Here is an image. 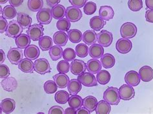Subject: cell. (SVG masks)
<instances>
[{
    "mask_svg": "<svg viewBox=\"0 0 153 114\" xmlns=\"http://www.w3.org/2000/svg\"><path fill=\"white\" fill-rule=\"evenodd\" d=\"M103 99L111 105H118L121 99L119 90L116 87H108L103 93Z\"/></svg>",
    "mask_w": 153,
    "mask_h": 114,
    "instance_id": "cell-1",
    "label": "cell"
},
{
    "mask_svg": "<svg viewBox=\"0 0 153 114\" xmlns=\"http://www.w3.org/2000/svg\"><path fill=\"white\" fill-rule=\"evenodd\" d=\"M136 26L131 22L123 23L120 28V34L122 38L126 39H132L134 38L137 34Z\"/></svg>",
    "mask_w": 153,
    "mask_h": 114,
    "instance_id": "cell-2",
    "label": "cell"
},
{
    "mask_svg": "<svg viewBox=\"0 0 153 114\" xmlns=\"http://www.w3.org/2000/svg\"><path fill=\"white\" fill-rule=\"evenodd\" d=\"M34 68L35 72L41 75L48 74L51 71L50 63L45 58L36 59L34 63Z\"/></svg>",
    "mask_w": 153,
    "mask_h": 114,
    "instance_id": "cell-3",
    "label": "cell"
},
{
    "mask_svg": "<svg viewBox=\"0 0 153 114\" xmlns=\"http://www.w3.org/2000/svg\"><path fill=\"white\" fill-rule=\"evenodd\" d=\"M44 28L42 24H34L31 25L27 31V34L29 36L30 38L36 41H39L43 36Z\"/></svg>",
    "mask_w": 153,
    "mask_h": 114,
    "instance_id": "cell-4",
    "label": "cell"
},
{
    "mask_svg": "<svg viewBox=\"0 0 153 114\" xmlns=\"http://www.w3.org/2000/svg\"><path fill=\"white\" fill-rule=\"evenodd\" d=\"M23 30V28L18 23L17 20L16 21L13 20L9 23L5 33L6 35L10 38H16L18 36L22 34Z\"/></svg>",
    "mask_w": 153,
    "mask_h": 114,
    "instance_id": "cell-5",
    "label": "cell"
},
{
    "mask_svg": "<svg viewBox=\"0 0 153 114\" xmlns=\"http://www.w3.org/2000/svg\"><path fill=\"white\" fill-rule=\"evenodd\" d=\"M78 79L83 85L87 87H93L98 85V81L93 74L91 72H84L78 76Z\"/></svg>",
    "mask_w": 153,
    "mask_h": 114,
    "instance_id": "cell-6",
    "label": "cell"
},
{
    "mask_svg": "<svg viewBox=\"0 0 153 114\" xmlns=\"http://www.w3.org/2000/svg\"><path fill=\"white\" fill-rule=\"evenodd\" d=\"M23 53L19 48H11L7 53V58L11 64L17 65L23 59Z\"/></svg>",
    "mask_w": 153,
    "mask_h": 114,
    "instance_id": "cell-7",
    "label": "cell"
},
{
    "mask_svg": "<svg viewBox=\"0 0 153 114\" xmlns=\"http://www.w3.org/2000/svg\"><path fill=\"white\" fill-rule=\"evenodd\" d=\"M132 48V43L128 39L120 38L116 43V48L117 51L122 54L130 52Z\"/></svg>",
    "mask_w": 153,
    "mask_h": 114,
    "instance_id": "cell-8",
    "label": "cell"
},
{
    "mask_svg": "<svg viewBox=\"0 0 153 114\" xmlns=\"http://www.w3.org/2000/svg\"><path fill=\"white\" fill-rule=\"evenodd\" d=\"M65 17L71 22H77L82 18V13L79 8L74 6L68 7L67 8Z\"/></svg>",
    "mask_w": 153,
    "mask_h": 114,
    "instance_id": "cell-9",
    "label": "cell"
},
{
    "mask_svg": "<svg viewBox=\"0 0 153 114\" xmlns=\"http://www.w3.org/2000/svg\"><path fill=\"white\" fill-rule=\"evenodd\" d=\"M112 41H113V35L109 31L103 30L98 34V44L103 47H110Z\"/></svg>",
    "mask_w": 153,
    "mask_h": 114,
    "instance_id": "cell-10",
    "label": "cell"
},
{
    "mask_svg": "<svg viewBox=\"0 0 153 114\" xmlns=\"http://www.w3.org/2000/svg\"><path fill=\"white\" fill-rule=\"evenodd\" d=\"M87 64L82 60L74 59L71 64V72L75 76H79L85 72Z\"/></svg>",
    "mask_w": 153,
    "mask_h": 114,
    "instance_id": "cell-11",
    "label": "cell"
},
{
    "mask_svg": "<svg viewBox=\"0 0 153 114\" xmlns=\"http://www.w3.org/2000/svg\"><path fill=\"white\" fill-rule=\"evenodd\" d=\"M120 98L124 101H129L135 96L134 89L128 84H123L119 88Z\"/></svg>",
    "mask_w": 153,
    "mask_h": 114,
    "instance_id": "cell-12",
    "label": "cell"
},
{
    "mask_svg": "<svg viewBox=\"0 0 153 114\" xmlns=\"http://www.w3.org/2000/svg\"><path fill=\"white\" fill-rule=\"evenodd\" d=\"M36 18L39 23L42 25H48L51 22L52 19L51 10L46 8L41 9L38 12Z\"/></svg>",
    "mask_w": 153,
    "mask_h": 114,
    "instance_id": "cell-13",
    "label": "cell"
},
{
    "mask_svg": "<svg viewBox=\"0 0 153 114\" xmlns=\"http://www.w3.org/2000/svg\"><path fill=\"white\" fill-rule=\"evenodd\" d=\"M140 77L137 72L131 70L128 72L125 76V81L126 83L132 87H136L140 83Z\"/></svg>",
    "mask_w": 153,
    "mask_h": 114,
    "instance_id": "cell-14",
    "label": "cell"
},
{
    "mask_svg": "<svg viewBox=\"0 0 153 114\" xmlns=\"http://www.w3.org/2000/svg\"><path fill=\"white\" fill-rule=\"evenodd\" d=\"M1 84L4 90L7 92H13L18 87L17 81L13 77H8L3 79L1 81Z\"/></svg>",
    "mask_w": 153,
    "mask_h": 114,
    "instance_id": "cell-15",
    "label": "cell"
},
{
    "mask_svg": "<svg viewBox=\"0 0 153 114\" xmlns=\"http://www.w3.org/2000/svg\"><path fill=\"white\" fill-rule=\"evenodd\" d=\"M139 75L143 82L148 83L153 79V69L149 66H143L140 69Z\"/></svg>",
    "mask_w": 153,
    "mask_h": 114,
    "instance_id": "cell-16",
    "label": "cell"
},
{
    "mask_svg": "<svg viewBox=\"0 0 153 114\" xmlns=\"http://www.w3.org/2000/svg\"><path fill=\"white\" fill-rule=\"evenodd\" d=\"M16 102L14 99L6 98L1 102V113H10L15 110Z\"/></svg>",
    "mask_w": 153,
    "mask_h": 114,
    "instance_id": "cell-17",
    "label": "cell"
},
{
    "mask_svg": "<svg viewBox=\"0 0 153 114\" xmlns=\"http://www.w3.org/2000/svg\"><path fill=\"white\" fill-rule=\"evenodd\" d=\"M40 55V52L39 48L34 45V44H31L29 47L25 48L24 50V56L26 58L29 59L30 60H34L37 59Z\"/></svg>",
    "mask_w": 153,
    "mask_h": 114,
    "instance_id": "cell-18",
    "label": "cell"
},
{
    "mask_svg": "<svg viewBox=\"0 0 153 114\" xmlns=\"http://www.w3.org/2000/svg\"><path fill=\"white\" fill-rule=\"evenodd\" d=\"M99 16L105 21H109L114 18V12L111 6L103 5L100 8Z\"/></svg>",
    "mask_w": 153,
    "mask_h": 114,
    "instance_id": "cell-19",
    "label": "cell"
},
{
    "mask_svg": "<svg viewBox=\"0 0 153 114\" xmlns=\"http://www.w3.org/2000/svg\"><path fill=\"white\" fill-rule=\"evenodd\" d=\"M101 61L98 59H92L88 60L87 63V70L88 72L96 74L102 70Z\"/></svg>",
    "mask_w": 153,
    "mask_h": 114,
    "instance_id": "cell-20",
    "label": "cell"
},
{
    "mask_svg": "<svg viewBox=\"0 0 153 114\" xmlns=\"http://www.w3.org/2000/svg\"><path fill=\"white\" fill-rule=\"evenodd\" d=\"M68 35L65 32L58 31L55 32L53 35L54 43L60 47H64L66 45L68 41Z\"/></svg>",
    "mask_w": 153,
    "mask_h": 114,
    "instance_id": "cell-21",
    "label": "cell"
},
{
    "mask_svg": "<svg viewBox=\"0 0 153 114\" xmlns=\"http://www.w3.org/2000/svg\"><path fill=\"white\" fill-rule=\"evenodd\" d=\"M88 53L91 58L94 59L101 58L104 54L103 47L100 44L94 43L88 49Z\"/></svg>",
    "mask_w": 153,
    "mask_h": 114,
    "instance_id": "cell-22",
    "label": "cell"
},
{
    "mask_svg": "<svg viewBox=\"0 0 153 114\" xmlns=\"http://www.w3.org/2000/svg\"><path fill=\"white\" fill-rule=\"evenodd\" d=\"M53 79L56 84H57L58 87L60 88H66L70 81L69 77L66 75V74H62V73H59V74L54 76Z\"/></svg>",
    "mask_w": 153,
    "mask_h": 114,
    "instance_id": "cell-23",
    "label": "cell"
},
{
    "mask_svg": "<svg viewBox=\"0 0 153 114\" xmlns=\"http://www.w3.org/2000/svg\"><path fill=\"white\" fill-rule=\"evenodd\" d=\"M18 68L24 73H33L34 70V63L28 58L23 59L18 64Z\"/></svg>",
    "mask_w": 153,
    "mask_h": 114,
    "instance_id": "cell-24",
    "label": "cell"
},
{
    "mask_svg": "<svg viewBox=\"0 0 153 114\" xmlns=\"http://www.w3.org/2000/svg\"><path fill=\"white\" fill-rule=\"evenodd\" d=\"M105 24V20H104L100 16H94L90 19V27L95 31L101 30Z\"/></svg>",
    "mask_w": 153,
    "mask_h": 114,
    "instance_id": "cell-25",
    "label": "cell"
},
{
    "mask_svg": "<svg viewBox=\"0 0 153 114\" xmlns=\"http://www.w3.org/2000/svg\"><path fill=\"white\" fill-rule=\"evenodd\" d=\"M83 41L87 45H92L98 41V34L93 30H87L83 34Z\"/></svg>",
    "mask_w": 153,
    "mask_h": 114,
    "instance_id": "cell-26",
    "label": "cell"
},
{
    "mask_svg": "<svg viewBox=\"0 0 153 114\" xmlns=\"http://www.w3.org/2000/svg\"><path fill=\"white\" fill-rule=\"evenodd\" d=\"M17 21L24 29H26L31 26L33 19L29 15L23 13H19L17 15Z\"/></svg>",
    "mask_w": 153,
    "mask_h": 114,
    "instance_id": "cell-27",
    "label": "cell"
},
{
    "mask_svg": "<svg viewBox=\"0 0 153 114\" xmlns=\"http://www.w3.org/2000/svg\"><path fill=\"white\" fill-rule=\"evenodd\" d=\"M98 105L97 99L94 96H87L83 99V107L86 108L88 110L91 112L96 111V107Z\"/></svg>",
    "mask_w": 153,
    "mask_h": 114,
    "instance_id": "cell-28",
    "label": "cell"
},
{
    "mask_svg": "<svg viewBox=\"0 0 153 114\" xmlns=\"http://www.w3.org/2000/svg\"><path fill=\"white\" fill-rule=\"evenodd\" d=\"M30 39H31L27 34H22L16 38V44L18 48H21V49H24V48H26L30 45L31 42Z\"/></svg>",
    "mask_w": 153,
    "mask_h": 114,
    "instance_id": "cell-29",
    "label": "cell"
},
{
    "mask_svg": "<svg viewBox=\"0 0 153 114\" xmlns=\"http://www.w3.org/2000/svg\"><path fill=\"white\" fill-rule=\"evenodd\" d=\"M82 84L79 82L78 79H73L71 80L67 86L68 92L71 95L78 94L82 88Z\"/></svg>",
    "mask_w": 153,
    "mask_h": 114,
    "instance_id": "cell-30",
    "label": "cell"
},
{
    "mask_svg": "<svg viewBox=\"0 0 153 114\" xmlns=\"http://www.w3.org/2000/svg\"><path fill=\"white\" fill-rule=\"evenodd\" d=\"M66 10L65 7L62 5H55L51 10L52 18L58 20L63 19L66 15Z\"/></svg>",
    "mask_w": 153,
    "mask_h": 114,
    "instance_id": "cell-31",
    "label": "cell"
},
{
    "mask_svg": "<svg viewBox=\"0 0 153 114\" xmlns=\"http://www.w3.org/2000/svg\"><path fill=\"white\" fill-rule=\"evenodd\" d=\"M116 60L114 57L111 54H105L101 58V63L105 68H111L114 66Z\"/></svg>",
    "mask_w": 153,
    "mask_h": 114,
    "instance_id": "cell-32",
    "label": "cell"
},
{
    "mask_svg": "<svg viewBox=\"0 0 153 114\" xmlns=\"http://www.w3.org/2000/svg\"><path fill=\"white\" fill-rule=\"evenodd\" d=\"M68 105L70 107L74 108L75 110H78L79 108L82 107L83 105V99L81 96L78 95H72L68 99Z\"/></svg>",
    "mask_w": 153,
    "mask_h": 114,
    "instance_id": "cell-33",
    "label": "cell"
},
{
    "mask_svg": "<svg viewBox=\"0 0 153 114\" xmlns=\"http://www.w3.org/2000/svg\"><path fill=\"white\" fill-rule=\"evenodd\" d=\"M111 104L105 100H102L98 103L96 109V113L97 114H108L111 112Z\"/></svg>",
    "mask_w": 153,
    "mask_h": 114,
    "instance_id": "cell-34",
    "label": "cell"
},
{
    "mask_svg": "<svg viewBox=\"0 0 153 114\" xmlns=\"http://www.w3.org/2000/svg\"><path fill=\"white\" fill-rule=\"evenodd\" d=\"M53 41L50 36H45L39 40V48L43 51H47L50 50L53 46Z\"/></svg>",
    "mask_w": 153,
    "mask_h": 114,
    "instance_id": "cell-35",
    "label": "cell"
},
{
    "mask_svg": "<svg viewBox=\"0 0 153 114\" xmlns=\"http://www.w3.org/2000/svg\"><path fill=\"white\" fill-rule=\"evenodd\" d=\"M68 37L72 43H78L82 40V32L78 29H71L68 31Z\"/></svg>",
    "mask_w": 153,
    "mask_h": 114,
    "instance_id": "cell-36",
    "label": "cell"
},
{
    "mask_svg": "<svg viewBox=\"0 0 153 114\" xmlns=\"http://www.w3.org/2000/svg\"><path fill=\"white\" fill-rule=\"evenodd\" d=\"M49 53L52 60L58 61L63 57V50L62 47L56 45L52 47V48L49 50Z\"/></svg>",
    "mask_w": 153,
    "mask_h": 114,
    "instance_id": "cell-37",
    "label": "cell"
},
{
    "mask_svg": "<svg viewBox=\"0 0 153 114\" xmlns=\"http://www.w3.org/2000/svg\"><path fill=\"white\" fill-rule=\"evenodd\" d=\"M96 79L100 84H107L111 80L110 73L105 70H101L97 74Z\"/></svg>",
    "mask_w": 153,
    "mask_h": 114,
    "instance_id": "cell-38",
    "label": "cell"
},
{
    "mask_svg": "<svg viewBox=\"0 0 153 114\" xmlns=\"http://www.w3.org/2000/svg\"><path fill=\"white\" fill-rule=\"evenodd\" d=\"M55 101L59 104H64L69 99V93L65 90H60L56 93L54 96Z\"/></svg>",
    "mask_w": 153,
    "mask_h": 114,
    "instance_id": "cell-39",
    "label": "cell"
},
{
    "mask_svg": "<svg viewBox=\"0 0 153 114\" xmlns=\"http://www.w3.org/2000/svg\"><path fill=\"white\" fill-rule=\"evenodd\" d=\"M2 16L6 19H12L17 16V11L15 7L12 5H7L3 8Z\"/></svg>",
    "mask_w": 153,
    "mask_h": 114,
    "instance_id": "cell-40",
    "label": "cell"
},
{
    "mask_svg": "<svg viewBox=\"0 0 153 114\" xmlns=\"http://www.w3.org/2000/svg\"><path fill=\"white\" fill-rule=\"evenodd\" d=\"M29 9L33 12H38L43 6V0H29L27 3Z\"/></svg>",
    "mask_w": 153,
    "mask_h": 114,
    "instance_id": "cell-41",
    "label": "cell"
},
{
    "mask_svg": "<svg viewBox=\"0 0 153 114\" xmlns=\"http://www.w3.org/2000/svg\"><path fill=\"white\" fill-rule=\"evenodd\" d=\"M76 54L79 58H85L88 54V48L85 43H79L76 47Z\"/></svg>",
    "mask_w": 153,
    "mask_h": 114,
    "instance_id": "cell-42",
    "label": "cell"
},
{
    "mask_svg": "<svg viewBox=\"0 0 153 114\" xmlns=\"http://www.w3.org/2000/svg\"><path fill=\"white\" fill-rule=\"evenodd\" d=\"M44 90L47 94H52L56 92L58 90V86L54 81H47L44 84Z\"/></svg>",
    "mask_w": 153,
    "mask_h": 114,
    "instance_id": "cell-43",
    "label": "cell"
},
{
    "mask_svg": "<svg viewBox=\"0 0 153 114\" xmlns=\"http://www.w3.org/2000/svg\"><path fill=\"white\" fill-rule=\"evenodd\" d=\"M71 21H68L67 18H63L59 19L56 23V27L59 31L67 32L69 30L71 27Z\"/></svg>",
    "mask_w": 153,
    "mask_h": 114,
    "instance_id": "cell-44",
    "label": "cell"
},
{
    "mask_svg": "<svg viewBox=\"0 0 153 114\" xmlns=\"http://www.w3.org/2000/svg\"><path fill=\"white\" fill-rule=\"evenodd\" d=\"M128 7L132 12H138L143 7L142 0H128Z\"/></svg>",
    "mask_w": 153,
    "mask_h": 114,
    "instance_id": "cell-45",
    "label": "cell"
},
{
    "mask_svg": "<svg viewBox=\"0 0 153 114\" xmlns=\"http://www.w3.org/2000/svg\"><path fill=\"white\" fill-rule=\"evenodd\" d=\"M76 51L72 48H67L63 50V58L67 61H72L76 58Z\"/></svg>",
    "mask_w": 153,
    "mask_h": 114,
    "instance_id": "cell-46",
    "label": "cell"
},
{
    "mask_svg": "<svg viewBox=\"0 0 153 114\" xmlns=\"http://www.w3.org/2000/svg\"><path fill=\"white\" fill-rule=\"evenodd\" d=\"M97 9L96 4L94 2L88 1L83 7V11L85 14L87 16H91L94 14Z\"/></svg>",
    "mask_w": 153,
    "mask_h": 114,
    "instance_id": "cell-47",
    "label": "cell"
},
{
    "mask_svg": "<svg viewBox=\"0 0 153 114\" xmlns=\"http://www.w3.org/2000/svg\"><path fill=\"white\" fill-rule=\"evenodd\" d=\"M70 64L66 60H62L57 64V70L59 73L67 74L70 70Z\"/></svg>",
    "mask_w": 153,
    "mask_h": 114,
    "instance_id": "cell-48",
    "label": "cell"
},
{
    "mask_svg": "<svg viewBox=\"0 0 153 114\" xmlns=\"http://www.w3.org/2000/svg\"><path fill=\"white\" fill-rule=\"evenodd\" d=\"M10 70L9 67L6 64H1L0 65V78L5 79L10 75Z\"/></svg>",
    "mask_w": 153,
    "mask_h": 114,
    "instance_id": "cell-49",
    "label": "cell"
},
{
    "mask_svg": "<svg viewBox=\"0 0 153 114\" xmlns=\"http://www.w3.org/2000/svg\"><path fill=\"white\" fill-rule=\"evenodd\" d=\"M49 114H64L65 111L62 107L59 106H54L52 107L49 110Z\"/></svg>",
    "mask_w": 153,
    "mask_h": 114,
    "instance_id": "cell-50",
    "label": "cell"
},
{
    "mask_svg": "<svg viewBox=\"0 0 153 114\" xmlns=\"http://www.w3.org/2000/svg\"><path fill=\"white\" fill-rule=\"evenodd\" d=\"M8 25H9V24H8L6 18H4L3 16H1V17H0V32L1 34L6 32Z\"/></svg>",
    "mask_w": 153,
    "mask_h": 114,
    "instance_id": "cell-51",
    "label": "cell"
},
{
    "mask_svg": "<svg viewBox=\"0 0 153 114\" xmlns=\"http://www.w3.org/2000/svg\"><path fill=\"white\" fill-rule=\"evenodd\" d=\"M68 1L72 6L76 7L77 8L83 7L85 5L87 0H68Z\"/></svg>",
    "mask_w": 153,
    "mask_h": 114,
    "instance_id": "cell-52",
    "label": "cell"
},
{
    "mask_svg": "<svg viewBox=\"0 0 153 114\" xmlns=\"http://www.w3.org/2000/svg\"><path fill=\"white\" fill-rule=\"evenodd\" d=\"M146 21L153 23V9H149L146 13Z\"/></svg>",
    "mask_w": 153,
    "mask_h": 114,
    "instance_id": "cell-53",
    "label": "cell"
},
{
    "mask_svg": "<svg viewBox=\"0 0 153 114\" xmlns=\"http://www.w3.org/2000/svg\"><path fill=\"white\" fill-rule=\"evenodd\" d=\"M10 5L14 7H18L22 5L23 0H9Z\"/></svg>",
    "mask_w": 153,
    "mask_h": 114,
    "instance_id": "cell-54",
    "label": "cell"
},
{
    "mask_svg": "<svg viewBox=\"0 0 153 114\" xmlns=\"http://www.w3.org/2000/svg\"><path fill=\"white\" fill-rule=\"evenodd\" d=\"M76 113L77 114H89L91 113V112L89 110L85 108V107H81L79 109L76 110Z\"/></svg>",
    "mask_w": 153,
    "mask_h": 114,
    "instance_id": "cell-55",
    "label": "cell"
},
{
    "mask_svg": "<svg viewBox=\"0 0 153 114\" xmlns=\"http://www.w3.org/2000/svg\"><path fill=\"white\" fill-rule=\"evenodd\" d=\"M47 5L51 7H54L55 5H58V3L61 1V0H46Z\"/></svg>",
    "mask_w": 153,
    "mask_h": 114,
    "instance_id": "cell-56",
    "label": "cell"
},
{
    "mask_svg": "<svg viewBox=\"0 0 153 114\" xmlns=\"http://www.w3.org/2000/svg\"><path fill=\"white\" fill-rule=\"evenodd\" d=\"M0 63L2 64L4 61H5V60L6 59V56H5V52H4V51L1 49L0 50Z\"/></svg>",
    "mask_w": 153,
    "mask_h": 114,
    "instance_id": "cell-57",
    "label": "cell"
},
{
    "mask_svg": "<svg viewBox=\"0 0 153 114\" xmlns=\"http://www.w3.org/2000/svg\"><path fill=\"white\" fill-rule=\"evenodd\" d=\"M146 5L147 9H153V0H146Z\"/></svg>",
    "mask_w": 153,
    "mask_h": 114,
    "instance_id": "cell-58",
    "label": "cell"
},
{
    "mask_svg": "<svg viewBox=\"0 0 153 114\" xmlns=\"http://www.w3.org/2000/svg\"><path fill=\"white\" fill-rule=\"evenodd\" d=\"M65 113L66 114H71V113H76V110L75 109L72 108L71 107L69 108H67L65 111Z\"/></svg>",
    "mask_w": 153,
    "mask_h": 114,
    "instance_id": "cell-59",
    "label": "cell"
},
{
    "mask_svg": "<svg viewBox=\"0 0 153 114\" xmlns=\"http://www.w3.org/2000/svg\"><path fill=\"white\" fill-rule=\"evenodd\" d=\"M9 0H0V3L1 5H3V4H5Z\"/></svg>",
    "mask_w": 153,
    "mask_h": 114,
    "instance_id": "cell-60",
    "label": "cell"
}]
</instances>
